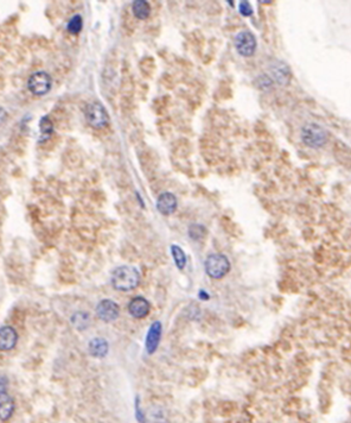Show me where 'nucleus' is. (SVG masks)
<instances>
[{
	"mask_svg": "<svg viewBox=\"0 0 351 423\" xmlns=\"http://www.w3.org/2000/svg\"><path fill=\"white\" fill-rule=\"evenodd\" d=\"M111 282L113 288L119 291H132L139 285L140 273L134 266H119L113 270Z\"/></svg>",
	"mask_w": 351,
	"mask_h": 423,
	"instance_id": "obj_1",
	"label": "nucleus"
},
{
	"mask_svg": "<svg viewBox=\"0 0 351 423\" xmlns=\"http://www.w3.org/2000/svg\"><path fill=\"white\" fill-rule=\"evenodd\" d=\"M204 267H206L207 275L210 278L221 279L230 270V261L224 254H213L207 258L206 263H204Z\"/></svg>",
	"mask_w": 351,
	"mask_h": 423,
	"instance_id": "obj_2",
	"label": "nucleus"
},
{
	"mask_svg": "<svg viewBox=\"0 0 351 423\" xmlns=\"http://www.w3.org/2000/svg\"><path fill=\"white\" fill-rule=\"evenodd\" d=\"M301 139L307 147L320 148L328 142V133L317 124H307L301 129Z\"/></svg>",
	"mask_w": 351,
	"mask_h": 423,
	"instance_id": "obj_3",
	"label": "nucleus"
},
{
	"mask_svg": "<svg viewBox=\"0 0 351 423\" xmlns=\"http://www.w3.org/2000/svg\"><path fill=\"white\" fill-rule=\"evenodd\" d=\"M85 119L88 124L94 129H103L109 123V115L107 113L106 108L103 107L102 103L100 102H91L85 107L84 111Z\"/></svg>",
	"mask_w": 351,
	"mask_h": 423,
	"instance_id": "obj_4",
	"label": "nucleus"
},
{
	"mask_svg": "<svg viewBox=\"0 0 351 423\" xmlns=\"http://www.w3.org/2000/svg\"><path fill=\"white\" fill-rule=\"evenodd\" d=\"M53 86V79L45 72H36L29 78L27 87L29 90L35 95H44Z\"/></svg>",
	"mask_w": 351,
	"mask_h": 423,
	"instance_id": "obj_5",
	"label": "nucleus"
},
{
	"mask_svg": "<svg viewBox=\"0 0 351 423\" xmlns=\"http://www.w3.org/2000/svg\"><path fill=\"white\" fill-rule=\"evenodd\" d=\"M235 48L237 53L245 57L252 56L256 50V38L250 31H241L235 37Z\"/></svg>",
	"mask_w": 351,
	"mask_h": 423,
	"instance_id": "obj_6",
	"label": "nucleus"
},
{
	"mask_svg": "<svg viewBox=\"0 0 351 423\" xmlns=\"http://www.w3.org/2000/svg\"><path fill=\"white\" fill-rule=\"evenodd\" d=\"M119 314H120V308H119L118 303H115L112 300L105 299L100 301L96 306L97 318L103 322L115 321L119 318Z\"/></svg>",
	"mask_w": 351,
	"mask_h": 423,
	"instance_id": "obj_7",
	"label": "nucleus"
},
{
	"mask_svg": "<svg viewBox=\"0 0 351 423\" xmlns=\"http://www.w3.org/2000/svg\"><path fill=\"white\" fill-rule=\"evenodd\" d=\"M149 309H151V306H149L148 301L142 296L133 297L131 302L128 303V313L134 319H144L145 316L148 315Z\"/></svg>",
	"mask_w": 351,
	"mask_h": 423,
	"instance_id": "obj_8",
	"label": "nucleus"
},
{
	"mask_svg": "<svg viewBox=\"0 0 351 423\" xmlns=\"http://www.w3.org/2000/svg\"><path fill=\"white\" fill-rule=\"evenodd\" d=\"M18 341V334L14 328L10 326H4L0 328V351H11L16 347Z\"/></svg>",
	"mask_w": 351,
	"mask_h": 423,
	"instance_id": "obj_9",
	"label": "nucleus"
},
{
	"mask_svg": "<svg viewBox=\"0 0 351 423\" xmlns=\"http://www.w3.org/2000/svg\"><path fill=\"white\" fill-rule=\"evenodd\" d=\"M160 337H161V324L159 321L153 322L151 327H149L147 336H146V342H145L146 351H147L149 354H152V353L157 351L158 345H159V341H160Z\"/></svg>",
	"mask_w": 351,
	"mask_h": 423,
	"instance_id": "obj_10",
	"label": "nucleus"
},
{
	"mask_svg": "<svg viewBox=\"0 0 351 423\" xmlns=\"http://www.w3.org/2000/svg\"><path fill=\"white\" fill-rule=\"evenodd\" d=\"M157 209L160 214L170 215L177 209V199L172 193L160 194L157 200Z\"/></svg>",
	"mask_w": 351,
	"mask_h": 423,
	"instance_id": "obj_11",
	"label": "nucleus"
},
{
	"mask_svg": "<svg viewBox=\"0 0 351 423\" xmlns=\"http://www.w3.org/2000/svg\"><path fill=\"white\" fill-rule=\"evenodd\" d=\"M272 75L273 79L279 85H287L291 80V71H289L288 66L281 61H277L271 67Z\"/></svg>",
	"mask_w": 351,
	"mask_h": 423,
	"instance_id": "obj_12",
	"label": "nucleus"
},
{
	"mask_svg": "<svg viewBox=\"0 0 351 423\" xmlns=\"http://www.w3.org/2000/svg\"><path fill=\"white\" fill-rule=\"evenodd\" d=\"M14 401L6 391L0 392V421H7L13 415Z\"/></svg>",
	"mask_w": 351,
	"mask_h": 423,
	"instance_id": "obj_13",
	"label": "nucleus"
},
{
	"mask_svg": "<svg viewBox=\"0 0 351 423\" xmlns=\"http://www.w3.org/2000/svg\"><path fill=\"white\" fill-rule=\"evenodd\" d=\"M88 349L93 357L95 358H105L108 353L109 346L108 342L102 338H94L93 340L88 345Z\"/></svg>",
	"mask_w": 351,
	"mask_h": 423,
	"instance_id": "obj_14",
	"label": "nucleus"
},
{
	"mask_svg": "<svg viewBox=\"0 0 351 423\" xmlns=\"http://www.w3.org/2000/svg\"><path fill=\"white\" fill-rule=\"evenodd\" d=\"M132 12L138 19H147L149 13H151V6L145 0H136V1H133Z\"/></svg>",
	"mask_w": 351,
	"mask_h": 423,
	"instance_id": "obj_15",
	"label": "nucleus"
},
{
	"mask_svg": "<svg viewBox=\"0 0 351 423\" xmlns=\"http://www.w3.org/2000/svg\"><path fill=\"white\" fill-rule=\"evenodd\" d=\"M71 324L77 330H87V327L90 324V316L87 313L78 312L71 316Z\"/></svg>",
	"mask_w": 351,
	"mask_h": 423,
	"instance_id": "obj_16",
	"label": "nucleus"
},
{
	"mask_svg": "<svg viewBox=\"0 0 351 423\" xmlns=\"http://www.w3.org/2000/svg\"><path fill=\"white\" fill-rule=\"evenodd\" d=\"M171 254H172L173 260H175L177 267L179 270L184 269V266L186 265V255L182 248H179L178 245H172L171 246Z\"/></svg>",
	"mask_w": 351,
	"mask_h": 423,
	"instance_id": "obj_17",
	"label": "nucleus"
},
{
	"mask_svg": "<svg viewBox=\"0 0 351 423\" xmlns=\"http://www.w3.org/2000/svg\"><path fill=\"white\" fill-rule=\"evenodd\" d=\"M82 23L83 22H82V17L80 14H75V16L69 20L67 29H68V31L72 33V35H77L82 30Z\"/></svg>",
	"mask_w": 351,
	"mask_h": 423,
	"instance_id": "obj_18",
	"label": "nucleus"
},
{
	"mask_svg": "<svg viewBox=\"0 0 351 423\" xmlns=\"http://www.w3.org/2000/svg\"><path fill=\"white\" fill-rule=\"evenodd\" d=\"M39 127H41V133L42 138L47 139L49 136L53 133L54 131V125L51 123V120L48 117H43L41 121H39Z\"/></svg>",
	"mask_w": 351,
	"mask_h": 423,
	"instance_id": "obj_19",
	"label": "nucleus"
},
{
	"mask_svg": "<svg viewBox=\"0 0 351 423\" xmlns=\"http://www.w3.org/2000/svg\"><path fill=\"white\" fill-rule=\"evenodd\" d=\"M189 236L192 240H201L206 236V230L201 225H191L189 228Z\"/></svg>",
	"mask_w": 351,
	"mask_h": 423,
	"instance_id": "obj_20",
	"label": "nucleus"
},
{
	"mask_svg": "<svg viewBox=\"0 0 351 423\" xmlns=\"http://www.w3.org/2000/svg\"><path fill=\"white\" fill-rule=\"evenodd\" d=\"M239 10H240V13L245 17H249L253 14V8L248 1H241Z\"/></svg>",
	"mask_w": 351,
	"mask_h": 423,
	"instance_id": "obj_21",
	"label": "nucleus"
},
{
	"mask_svg": "<svg viewBox=\"0 0 351 423\" xmlns=\"http://www.w3.org/2000/svg\"><path fill=\"white\" fill-rule=\"evenodd\" d=\"M6 386H7V378L0 376V392L6 391Z\"/></svg>",
	"mask_w": 351,
	"mask_h": 423,
	"instance_id": "obj_22",
	"label": "nucleus"
},
{
	"mask_svg": "<svg viewBox=\"0 0 351 423\" xmlns=\"http://www.w3.org/2000/svg\"><path fill=\"white\" fill-rule=\"evenodd\" d=\"M6 117H7V113L5 112V109L0 107V125H1L6 120Z\"/></svg>",
	"mask_w": 351,
	"mask_h": 423,
	"instance_id": "obj_23",
	"label": "nucleus"
}]
</instances>
